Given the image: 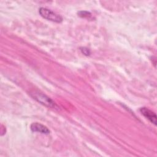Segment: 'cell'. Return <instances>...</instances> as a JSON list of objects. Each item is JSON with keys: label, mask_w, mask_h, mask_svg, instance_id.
I'll return each mask as SVG.
<instances>
[{"label": "cell", "mask_w": 157, "mask_h": 157, "mask_svg": "<svg viewBox=\"0 0 157 157\" xmlns=\"http://www.w3.org/2000/svg\"><path fill=\"white\" fill-rule=\"evenodd\" d=\"M31 95L37 102L45 106L50 108H55L56 107L55 102L50 98L44 94V93L38 91H34L31 93Z\"/></svg>", "instance_id": "1"}, {"label": "cell", "mask_w": 157, "mask_h": 157, "mask_svg": "<svg viewBox=\"0 0 157 157\" xmlns=\"http://www.w3.org/2000/svg\"><path fill=\"white\" fill-rule=\"evenodd\" d=\"M39 13L42 17L47 20L56 23H61L63 21V17L61 15L47 8L40 7L39 9Z\"/></svg>", "instance_id": "2"}, {"label": "cell", "mask_w": 157, "mask_h": 157, "mask_svg": "<svg viewBox=\"0 0 157 157\" xmlns=\"http://www.w3.org/2000/svg\"><path fill=\"white\" fill-rule=\"evenodd\" d=\"M139 110L142 115H143L151 123L154 124L155 126L156 125V115L153 112H152L151 110L147 107H141Z\"/></svg>", "instance_id": "3"}, {"label": "cell", "mask_w": 157, "mask_h": 157, "mask_svg": "<svg viewBox=\"0 0 157 157\" xmlns=\"http://www.w3.org/2000/svg\"><path fill=\"white\" fill-rule=\"evenodd\" d=\"M30 129L33 132H37L44 134H48L50 133V130L47 126L39 123H32L30 126Z\"/></svg>", "instance_id": "4"}, {"label": "cell", "mask_w": 157, "mask_h": 157, "mask_svg": "<svg viewBox=\"0 0 157 157\" xmlns=\"http://www.w3.org/2000/svg\"><path fill=\"white\" fill-rule=\"evenodd\" d=\"M78 15L82 18H90L91 13L88 11H80L78 12Z\"/></svg>", "instance_id": "5"}, {"label": "cell", "mask_w": 157, "mask_h": 157, "mask_svg": "<svg viewBox=\"0 0 157 157\" xmlns=\"http://www.w3.org/2000/svg\"><path fill=\"white\" fill-rule=\"evenodd\" d=\"M80 51H81V52L83 54H84L86 56H88L91 53L90 50L88 48H86V47H82V48H80Z\"/></svg>", "instance_id": "6"}]
</instances>
